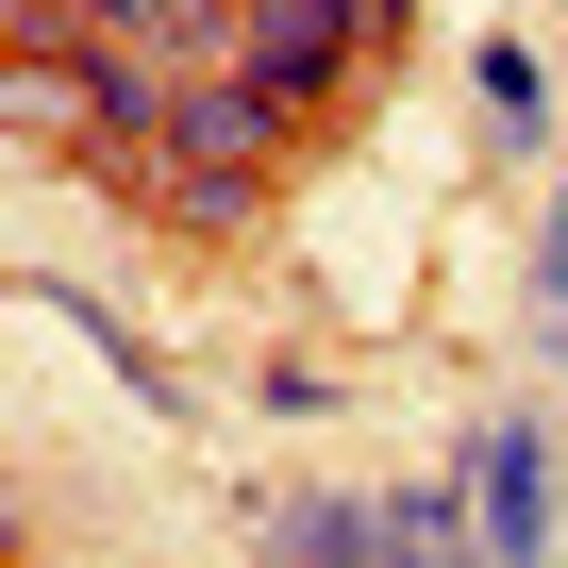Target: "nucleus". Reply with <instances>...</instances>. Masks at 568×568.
<instances>
[{
  "mask_svg": "<svg viewBox=\"0 0 568 568\" xmlns=\"http://www.w3.org/2000/svg\"><path fill=\"white\" fill-rule=\"evenodd\" d=\"M468 501H485V518H468V535H485V551H501V568H518V551H535V535H551V518H535V501H551V468H535V435H501V452H485V468H468Z\"/></svg>",
  "mask_w": 568,
  "mask_h": 568,
  "instance_id": "nucleus-1",
  "label": "nucleus"
}]
</instances>
